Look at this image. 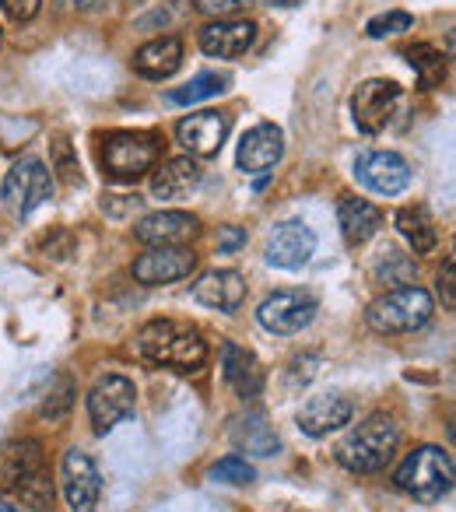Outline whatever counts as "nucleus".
Wrapping results in <instances>:
<instances>
[{"label": "nucleus", "mask_w": 456, "mask_h": 512, "mask_svg": "<svg viewBox=\"0 0 456 512\" xmlns=\"http://www.w3.org/2000/svg\"><path fill=\"white\" fill-rule=\"evenodd\" d=\"M53 151H57V172L67 179V183H74V179H81V169L71 162V148H67V141H57L53 144Z\"/></svg>", "instance_id": "obj_38"}, {"label": "nucleus", "mask_w": 456, "mask_h": 512, "mask_svg": "<svg viewBox=\"0 0 456 512\" xmlns=\"http://www.w3.org/2000/svg\"><path fill=\"white\" fill-rule=\"evenodd\" d=\"M316 253V232L306 221H281L271 235H267V264L278 271H302Z\"/></svg>", "instance_id": "obj_13"}, {"label": "nucleus", "mask_w": 456, "mask_h": 512, "mask_svg": "<svg viewBox=\"0 0 456 512\" xmlns=\"http://www.w3.org/2000/svg\"><path fill=\"white\" fill-rule=\"evenodd\" d=\"M225 88H228V78H225V74L204 71V74H197L193 81H186L183 88H172V92L165 95V102H169V106H197V102L221 95Z\"/></svg>", "instance_id": "obj_29"}, {"label": "nucleus", "mask_w": 456, "mask_h": 512, "mask_svg": "<svg viewBox=\"0 0 456 512\" xmlns=\"http://www.w3.org/2000/svg\"><path fill=\"white\" fill-rule=\"evenodd\" d=\"M407 64L418 74L421 92H432V88H439L442 81H446V57H442L432 43H414L411 50H407Z\"/></svg>", "instance_id": "obj_28"}, {"label": "nucleus", "mask_w": 456, "mask_h": 512, "mask_svg": "<svg viewBox=\"0 0 456 512\" xmlns=\"http://www.w3.org/2000/svg\"><path fill=\"white\" fill-rule=\"evenodd\" d=\"M50 197H53V172L36 155L18 158L8 176H4V186H0V200H4V207L15 218H29Z\"/></svg>", "instance_id": "obj_6"}, {"label": "nucleus", "mask_w": 456, "mask_h": 512, "mask_svg": "<svg viewBox=\"0 0 456 512\" xmlns=\"http://www.w3.org/2000/svg\"><path fill=\"white\" fill-rule=\"evenodd\" d=\"M134 348L144 362L172 372H197L207 362V341L197 327L176 320H151L137 330Z\"/></svg>", "instance_id": "obj_1"}, {"label": "nucleus", "mask_w": 456, "mask_h": 512, "mask_svg": "<svg viewBox=\"0 0 456 512\" xmlns=\"http://www.w3.org/2000/svg\"><path fill=\"white\" fill-rule=\"evenodd\" d=\"M39 8H43V0H0V11L18 25L32 22L39 15Z\"/></svg>", "instance_id": "obj_35"}, {"label": "nucleus", "mask_w": 456, "mask_h": 512, "mask_svg": "<svg viewBox=\"0 0 456 512\" xmlns=\"http://www.w3.org/2000/svg\"><path fill=\"white\" fill-rule=\"evenodd\" d=\"M281 158H285V130L278 123H257V127H250L236 151V162L246 176L274 169Z\"/></svg>", "instance_id": "obj_15"}, {"label": "nucleus", "mask_w": 456, "mask_h": 512, "mask_svg": "<svg viewBox=\"0 0 456 512\" xmlns=\"http://www.w3.org/2000/svg\"><path fill=\"white\" fill-rule=\"evenodd\" d=\"M74 397H78V383L71 376H57V383L50 386L43 407H39V418L43 421H64L74 407Z\"/></svg>", "instance_id": "obj_30"}, {"label": "nucleus", "mask_w": 456, "mask_h": 512, "mask_svg": "<svg viewBox=\"0 0 456 512\" xmlns=\"http://www.w3.org/2000/svg\"><path fill=\"white\" fill-rule=\"evenodd\" d=\"M18 498H22V505H29L32 512H46L53 505V477L46 467H39L32 477H25L22 484H18L15 491Z\"/></svg>", "instance_id": "obj_31"}, {"label": "nucleus", "mask_w": 456, "mask_h": 512, "mask_svg": "<svg viewBox=\"0 0 456 512\" xmlns=\"http://www.w3.org/2000/svg\"><path fill=\"white\" fill-rule=\"evenodd\" d=\"M0 512H22L18 505H11V502H0Z\"/></svg>", "instance_id": "obj_42"}, {"label": "nucleus", "mask_w": 456, "mask_h": 512, "mask_svg": "<svg viewBox=\"0 0 456 512\" xmlns=\"http://www.w3.org/2000/svg\"><path fill=\"white\" fill-rule=\"evenodd\" d=\"M197 271V253L186 246H151L148 253H141L130 267L137 285H172V281H183Z\"/></svg>", "instance_id": "obj_10"}, {"label": "nucleus", "mask_w": 456, "mask_h": 512, "mask_svg": "<svg viewBox=\"0 0 456 512\" xmlns=\"http://www.w3.org/2000/svg\"><path fill=\"white\" fill-rule=\"evenodd\" d=\"M239 246H246V228H218V253H236Z\"/></svg>", "instance_id": "obj_39"}, {"label": "nucleus", "mask_w": 456, "mask_h": 512, "mask_svg": "<svg viewBox=\"0 0 456 512\" xmlns=\"http://www.w3.org/2000/svg\"><path fill=\"white\" fill-rule=\"evenodd\" d=\"M351 418H355V404L344 393H316L302 404L299 428L309 439H327L330 432L351 425Z\"/></svg>", "instance_id": "obj_17"}, {"label": "nucleus", "mask_w": 456, "mask_h": 512, "mask_svg": "<svg viewBox=\"0 0 456 512\" xmlns=\"http://www.w3.org/2000/svg\"><path fill=\"white\" fill-rule=\"evenodd\" d=\"M228 439L232 446L243 449L246 456H257V460H271V456L281 453V439L267 418L260 411H246L239 418H232V428H228Z\"/></svg>", "instance_id": "obj_23"}, {"label": "nucleus", "mask_w": 456, "mask_h": 512, "mask_svg": "<svg viewBox=\"0 0 456 512\" xmlns=\"http://www.w3.org/2000/svg\"><path fill=\"white\" fill-rule=\"evenodd\" d=\"M267 8H299L302 0H264Z\"/></svg>", "instance_id": "obj_41"}, {"label": "nucleus", "mask_w": 456, "mask_h": 512, "mask_svg": "<svg viewBox=\"0 0 456 512\" xmlns=\"http://www.w3.org/2000/svg\"><path fill=\"white\" fill-rule=\"evenodd\" d=\"M439 295H442V306L446 313L456 309V260H446L439 271Z\"/></svg>", "instance_id": "obj_36"}, {"label": "nucleus", "mask_w": 456, "mask_h": 512, "mask_svg": "<svg viewBox=\"0 0 456 512\" xmlns=\"http://www.w3.org/2000/svg\"><path fill=\"white\" fill-rule=\"evenodd\" d=\"M193 302L207 309H218V313H236L246 299V278L239 271H207L193 281L190 288Z\"/></svg>", "instance_id": "obj_20"}, {"label": "nucleus", "mask_w": 456, "mask_h": 512, "mask_svg": "<svg viewBox=\"0 0 456 512\" xmlns=\"http://www.w3.org/2000/svg\"><path fill=\"white\" fill-rule=\"evenodd\" d=\"M435 313V302L425 288L407 285V288H393L383 299H376L365 313V323H369L376 334H414L421 330Z\"/></svg>", "instance_id": "obj_5"}, {"label": "nucleus", "mask_w": 456, "mask_h": 512, "mask_svg": "<svg viewBox=\"0 0 456 512\" xmlns=\"http://www.w3.org/2000/svg\"><path fill=\"white\" fill-rule=\"evenodd\" d=\"M207 481L211 484H253L257 481V467H253L246 456H221L211 470H207Z\"/></svg>", "instance_id": "obj_32"}, {"label": "nucleus", "mask_w": 456, "mask_h": 512, "mask_svg": "<svg viewBox=\"0 0 456 512\" xmlns=\"http://www.w3.org/2000/svg\"><path fill=\"white\" fill-rule=\"evenodd\" d=\"M39 467H46L39 439H15L0 446V495H15L18 484L36 474Z\"/></svg>", "instance_id": "obj_21"}, {"label": "nucleus", "mask_w": 456, "mask_h": 512, "mask_svg": "<svg viewBox=\"0 0 456 512\" xmlns=\"http://www.w3.org/2000/svg\"><path fill=\"white\" fill-rule=\"evenodd\" d=\"M60 484H64V498L71 512H95L102 498V474L95 460L81 449H67L64 463H60Z\"/></svg>", "instance_id": "obj_11"}, {"label": "nucleus", "mask_w": 456, "mask_h": 512, "mask_svg": "<svg viewBox=\"0 0 456 512\" xmlns=\"http://www.w3.org/2000/svg\"><path fill=\"white\" fill-rule=\"evenodd\" d=\"M320 313V299L306 288H285L260 302L257 323L274 337H295L309 327Z\"/></svg>", "instance_id": "obj_7"}, {"label": "nucleus", "mask_w": 456, "mask_h": 512, "mask_svg": "<svg viewBox=\"0 0 456 512\" xmlns=\"http://www.w3.org/2000/svg\"><path fill=\"white\" fill-rule=\"evenodd\" d=\"M400 85L386 78H369L351 92V120L362 134H379L400 106Z\"/></svg>", "instance_id": "obj_9"}, {"label": "nucleus", "mask_w": 456, "mask_h": 512, "mask_svg": "<svg viewBox=\"0 0 456 512\" xmlns=\"http://www.w3.org/2000/svg\"><path fill=\"white\" fill-rule=\"evenodd\" d=\"M250 4L253 0H193V8L207 18H228V15H236V11L250 8Z\"/></svg>", "instance_id": "obj_34"}, {"label": "nucleus", "mask_w": 456, "mask_h": 512, "mask_svg": "<svg viewBox=\"0 0 456 512\" xmlns=\"http://www.w3.org/2000/svg\"><path fill=\"white\" fill-rule=\"evenodd\" d=\"M183 67V39L179 36H162L144 43L134 53V71L148 81H165Z\"/></svg>", "instance_id": "obj_24"}, {"label": "nucleus", "mask_w": 456, "mask_h": 512, "mask_svg": "<svg viewBox=\"0 0 456 512\" xmlns=\"http://www.w3.org/2000/svg\"><path fill=\"white\" fill-rule=\"evenodd\" d=\"M200 232V218L190 211H151L134 225V239L144 246H179Z\"/></svg>", "instance_id": "obj_19"}, {"label": "nucleus", "mask_w": 456, "mask_h": 512, "mask_svg": "<svg viewBox=\"0 0 456 512\" xmlns=\"http://www.w3.org/2000/svg\"><path fill=\"white\" fill-rule=\"evenodd\" d=\"M221 379H225V383L236 390V397H243V400L260 397V393H264V383H267L260 358L236 341L221 344Z\"/></svg>", "instance_id": "obj_18"}, {"label": "nucleus", "mask_w": 456, "mask_h": 512, "mask_svg": "<svg viewBox=\"0 0 456 512\" xmlns=\"http://www.w3.org/2000/svg\"><path fill=\"white\" fill-rule=\"evenodd\" d=\"M257 43V25L250 18H214L200 29V50L207 57L236 60Z\"/></svg>", "instance_id": "obj_16"}, {"label": "nucleus", "mask_w": 456, "mask_h": 512, "mask_svg": "<svg viewBox=\"0 0 456 512\" xmlns=\"http://www.w3.org/2000/svg\"><path fill=\"white\" fill-rule=\"evenodd\" d=\"M204 183V169L193 162L190 155L183 158H169L151 172V197L155 200H183L190 193L200 190Z\"/></svg>", "instance_id": "obj_22"}, {"label": "nucleus", "mask_w": 456, "mask_h": 512, "mask_svg": "<svg viewBox=\"0 0 456 512\" xmlns=\"http://www.w3.org/2000/svg\"><path fill=\"white\" fill-rule=\"evenodd\" d=\"M453 456L439 446H418L404 463L397 467L393 481L404 495H411L414 502H442L453 491Z\"/></svg>", "instance_id": "obj_4"}, {"label": "nucleus", "mask_w": 456, "mask_h": 512, "mask_svg": "<svg viewBox=\"0 0 456 512\" xmlns=\"http://www.w3.org/2000/svg\"><path fill=\"white\" fill-rule=\"evenodd\" d=\"M372 281L383 288H407L418 281V264H414V256H407L404 249L397 246H386L379 249L376 264H372Z\"/></svg>", "instance_id": "obj_27"}, {"label": "nucleus", "mask_w": 456, "mask_h": 512, "mask_svg": "<svg viewBox=\"0 0 456 512\" xmlns=\"http://www.w3.org/2000/svg\"><path fill=\"white\" fill-rule=\"evenodd\" d=\"M355 179L379 197H397L411 186V165L397 151H362L355 158Z\"/></svg>", "instance_id": "obj_12"}, {"label": "nucleus", "mask_w": 456, "mask_h": 512, "mask_svg": "<svg viewBox=\"0 0 456 512\" xmlns=\"http://www.w3.org/2000/svg\"><path fill=\"white\" fill-rule=\"evenodd\" d=\"M393 225H397V232L404 235L407 242H411V249L418 256L432 253L435 242H439V232H435V221L432 214H428L425 204H414V207H400L397 218H393Z\"/></svg>", "instance_id": "obj_26"}, {"label": "nucleus", "mask_w": 456, "mask_h": 512, "mask_svg": "<svg viewBox=\"0 0 456 512\" xmlns=\"http://www.w3.org/2000/svg\"><path fill=\"white\" fill-rule=\"evenodd\" d=\"M316 365H320V358H316V355L295 358L292 372H288V383H292L295 390H299V386H309V383H313V376H316Z\"/></svg>", "instance_id": "obj_37"}, {"label": "nucleus", "mask_w": 456, "mask_h": 512, "mask_svg": "<svg viewBox=\"0 0 456 512\" xmlns=\"http://www.w3.org/2000/svg\"><path fill=\"white\" fill-rule=\"evenodd\" d=\"M414 18L407 11H386V15H376L369 25H365V36L369 39H386V36H400V32H411Z\"/></svg>", "instance_id": "obj_33"}, {"label": "nucleus", "mask_w": 456, "mask_h": 512, "mask_svg": "<svg viewBox=\"0 0 456 512\" xmlns=\"http://www.w3.org/2000/svg\"><path fill=\"white\" fill-rule=\"evenodd\" d=\"M162 134L155 130H113L102 137V169L116 183H134L162 158Z\"/></svg>", "instance_id": "obj_3"}, {"label": "nucleus", "mask_w": 456, "mask_h": 512, "mask_svg": "<svg viewBox=\"0 0 456 512\" xmlns=\"http://www.w3.org/2000/svg\"><path fill=\"white\" fill-rule=\"evenodd\" d=\"M400 446V428L390 414H369L337 442V463L351 474H379Z\"/></svg>", "instance_id": "obj_2"}, {"label": "nucleus", "mask_w": 456, "mask_h": 512, "mask_svg": "<svg viewBox=\"0 0 456 512\" xmlns=\"http://www.w3.org/2000/svg\"><path fill=\"white\" fill-rule=\"evenodd\" d=\"M337 225H341V235L351 246H362V242H369L383 228V211L362 197H341V204H337Z\"/></svg>", "instance_id": "obj_25"}, {"label": "nucleus", "mask_w": 456, "mask_h": 512, "mask_svg": "<svg viewBox=\"0 0 456 512\" xmlns=\"http://www.w3.org/2000/svg\"><path fill=\"white\" fill-rule=\"evenodd\" d=\"M134 404H137V390L127 376H99L95 386L88 390V418H92V428L99 435L113 432L123 418L134 414Z\"/></svg>", "instance_id": "obj_8"}, {"label": "nucleus", "mask_w": 456, "mask_h": 512, "mask_svg": "<svg viewBox=\"0 0 456 512\" xmlns=\"http://www.w3.org/2000/svg\"><path fill=\"white\" fill-rule=\"evenodd\" d=\"M225 137H228V116L214 113V109H200V113H190L176 123V141L183 144L190 158L218 155Z\"/></svg>", "instance_id": "obj_14"}, {"label": "nucleus", "mask_w": 456, "mask_h": 512, "mask_svg": "<svg viewBox=\"0 0 456 512\" xmlns=\"http://www.w3.org/2000/svg\"><path fill=\"white\" fill-rule=\"evenodd\" d=\"M74 4H78L81 11H99V8H106L109 0H74Z\"/></svg>", "instance_id": "obj_40"}]
</instances>
